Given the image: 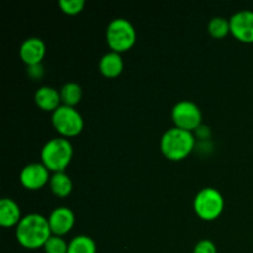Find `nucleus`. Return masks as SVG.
Here are the masks:
<instances>
[{"instance_id":"obj_1","label":"nucleus","mask_w":253,"mask_h":253,"mask_svg":"<svg viewBox=\"0 0 253 253\" xmlns=\"http://www.w3.org/2000/svg\"><path fill=\"white\" fill-rule=\"evenodd\" d=\"M16 240L25 249L36 250L43 247L47 240L52 236L48 217L41 214H27L22 216L15 229Z\"/></svg>"},{"instance_id":"obj_2","label":"nucleus","mask_w":253,"mask_h":253,"mask_svg":"<svg viewBox=\"0 0 253 253\" xmlns=\"http://www.w3.org/2000/svg\"><path fill=\"white\" fill-rule=\"evenodd\" d=\"M163 155L172 161H180L187 157L195 146V137L192 131L170 127L162 135L160 141Z\"/></svg>"},{"instance_id":"obj_3","label":"nucleus","mask_w":253,"mask_h":253,"mask_svg":"<svg viewBox=\"0 0 253 253\" xmlns=\"http://www.w3.org/2000/svg\"><path fill=\"white\" fill-rule=\"evenodd\" d=\"M73 157V146L66 137H54L47 141L41 150L42 163L51 172H64Z\"/></svg>"},{"instance_id":"obj_4","label":"nucleus","mask_w":253,"mask_h":253,"mask_svg":"<svg viewBox=\"0 0 253 253\" xmlns=\"http://www.w3.org/2000/svg\"><path fill=\"white\" fill-rule=\"evenodd\" d=\"M105 36L111 51L123 53L135 44L137 32H136L135 26L127 19L116 17L109 22Z\"/></svg>"},{"instance_id":"obj_5","label":"nucleus","mask_w":253,"mask_h":253,"mask_svg":"<svg viewBox=\"0 0 253 253\" xmlns=\"http://www.w3.org/2000/svg\"><path fill=\"white\" fill-rule=\"evenodd\" d=\"M193 207L200 219L205 221H212L221 215L225 207V199L217 189L212 187H205L197 193Z\"/></svg>"},{"instance_id":"obj_6","label":"nucleus","mask_w":253,"mask_h":253,"mask_svg":"<svg viewBox=\"0 0 253 253\" xmlns=\"http://www.w3.org/2000/svg\"><path fill=\"white\" fill-rule=\"evenodd\" d=\"M52 124L62 137H73L82 132L84 120L82 114L74 106L62 104L52 113Z\"/></svg>"},{"instance_id":"obj_7","label":"nucleus","mask_w":253,"mask_h":253,"mask_svg":"<svg viewBox=\"0 0 253 253\" xmlns=\"http://www.w3.org/2000/svg\"><path fill=\"white\" fill-rule=\"evenodd\" d=\"M172 119L177 127L193 132L202 124L203 114L194 101L180 100L172 108Z\"/></svg>"},{"instance_id":"obj_8","label":"nucleus","mask_w":253,"mask_h":253,"mask_svg":"<svg viewBox=\"0 0 253 253\" xmlns=\"http://www.w3.org/2000/svg\"><path fill=\"white\" fill-rule=\"evenodd\" d=\"M51 170L42 162H31L25 166L20 172V182L26 189L37 190L49 183Z\"/></svg>"},{"instance_id":"obj_9","label":"nucleus","mask_w":253,"mask_h":253,"mask_svg":"<svg viewBox=\"0 0 253 253\" xmlns=\"http://www.w3.org/2000/svg\"><path fill=\"white\" fill-rule=\"evenodd\" d=\"M230 30L231 34L239 41L245 43L253 42V11L252 10H240L230 17Z\"/></svg>"},{"instance_id":"obj_10","label":"nucleus","mask_w":253,"mask_h":253,"mask_svg":"<svg viewBox=\"0 0 253 253\" xmlns=\"http://www.w3.org/2000/svg\"><path fill=\"white\" fill-rule=\"evenodd\" d=\"M19 54L22 62L27 66L40 64L46 56V43L40 37H27L20 44Z\"/></svg>"},{"instance_id":"obj_11","label":"nucleus","mask_w":253,"mask_h":253,"mask_svg":"<svg viewBox=\"0 0 253 253\" xmlns=\"http://www.w3.org/2000/svg\"><path fill=\"white\" fill-rule=\"evenodd\" d=\"M49 226H51L52 234L63 236L69 232L76 222L74 212L67 207H57L51 211L48 216Z\"/></svg>"},{"instance_id":"obj_12","label":"nucleus","mask_w":253,"mask_h":253,"mask_svg":"<svg viewBox=\"0 0 253 253\" xmlns=\"http://www.w3.org/2000/svg\"><path fill=\"white\" fill-rule=\"evenodd\" d=\"M35 103L40 109L53 113L58 106L62 105L61 93L56 88L49 85H42L35 91Z\"/></svg>"},{"instance_id":"obj_13","label":"nucleus","mask_w":253,"mask_h":253,"mask_svg":"<svg viewBox=\"0 0 253 253\" xmlns=\"http://www.w3.org/2000/svg\"><path fill=\"white\" fill-rule=\"evenodd\" d=\"M21 219L19 204L11 198H2L0 200V225L4 227L17 226Z\"/></svg>"},{"instance_id":"obj_14","label":"nucleus","mask_w":253,"mask_h":253,"mask_svg":"<svg viewBox=\"0 0 253 253\" xmlns=\"http://www.w3.org/2000/svg\"><path fill=\"white\" fill-rule=\"evenodd\" d=\"M124 69V61L121 53L115 51H109L99 59V71L101 74L109 78L118 77Z\"/></svg>"},{"instance_id":"obj_15","label":"nucleus","mask_w":253,"mask_h":253,"mask_svg":"<svg viewBox=\"0 0 253 253\" xmlns=\"http://www.w3.org/2000/svg\"><path fill=\"white\" fill-rule=\"evenodd\" d=\"M48 184L52 193L58 198H66L67 195L71 194L72 189H73V183L66 172L53 173Z\"/></svg>"},{"instance_id":"obj_16","label":"nucleus","mask_w":253,"mask_h":253,"mask_svg":"<svg viewBox=\"0 0 253 253\" xmlns=\"http://www.w3.org/2000/svg\"><path fill=\"white\" fill-rule=\"evenodd\" d=\"M62 104L68 106H76L82 99V86L76 82H67L59 89Z\"/></svg>"},{"instance_id":"obj_17","label":"nucleus","mask_w":253,"mask_h":253,"mask_svg":"<svg viewBox=\"0 0 253 253\" xmlns=\"http://www.w3.org/2000/svg\"><path fill=\"white\" fill-rule=\"evenodd\" d=\"M67 253H96V244L88 235H78L69 241Z\"/></svg>"},{"instance_id":"obj_18","label":"nucleus","mask_w":253,"mask_h":253,"mask_svg":"<svg viewBox=\"0 0 253 253\" xmlns=\"http://www.w3.org/2000/svg\"><path fill=\"white\" fill-rule=\"evenodd\" d=\"M208 31L215 39H222L226 36L230 30V20L224 16H214L208 22Z\"/></svg>"},{"instance_id":"obj_19","label":"nucleus","mask_w":253,"mask_h":253,"mask_svg":"<svg viewBox=\"0 0 253 253\" xmlns=\"http://www.w3.org/2000/svg\"><path fill=\"white\" fill-rule=\"evenodd\" d=\"M46 253H67L68 252V242L58 235H52L43 246Z\"/></svg>"},{"instance_id":"obj_20","label":"nucleus","mask_w":253,"mask_h":253,"mask_svg":"<svg viewBox=\"0 0 253 253\" xmlns=\"http://www.w3.org/2000/svg\"><path fill=\"white\" fill-rule=\"evenodd\" d=\"M58 5L64 14L77 15L83 10L85 1L84 0H59Z\"/></svg>"},{"instance_id":"obj_21","label":"nucleus","mask_w":253,"mask_h":253,"mask_svg":"<svg viewBox=\"0 0 253 253\" xmlns=\"http://www.w3.org/2000/svg\"><path fill=\"white\" fill-rule=\"evenodd\" d=\"M193 253H217V247L211 240H200L194 246Z\"/></svg>"},{"instance_id":"obj_22","label":"nucleus","mask_w":253,"mask_h":253,"mask_svg":"<svg viewBox=\"0 0 253 253\" xmlns=\"http://www.w3.org/2000/svg\"><path fill=\"white\" fill-rule=\"evenodd\" d=\"M44 69L42 63L40 64H34V66H27V74H29L31 78L34 79H39L43 76Z\"/></svg>"}]
</instances>
